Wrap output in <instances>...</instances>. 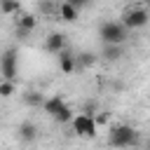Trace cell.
<instances>
[{"label": "cell", "instance_id": "cell-2", "mask_svg": "<svg viewBox=\"0 0 150 150\" xmlns=\"http://www.w3.org/2000/svg\"><path fill=\"white\" fill-rule=\"evenodd\" d=\"M98 38L103 45H124L129 38V28L122 21H103L98 28Z\"/></svg>", "mask_w": 150, "mask_h": 150}, {"label": "cell", "instance_id": "cell-3", "mask_svg": "<svg viewBox=\"0 0 150 150\" xmlns=\"http://www.w3.org/2000/svg\"><path fill=\"white\" fill-rule=\"evenodd\" d=\"M70 127H73L75 136H80V138H94L96 136V120L89 112H77L73 117Z\"/></svg>", "mask_w": 150, "mask_h": 150}, {"label": "cell", "instance_id": "cell-20", "mask_svg": "<svg viewBox=\"0 0 150 150\" xmlns=\"http://www.w3.org/2000/svg\"><path fill=\"white\" fill-rule=\"evenodd\" d=\"M129 2H134V0H129Z\"/></svg>", "mask_w": 150, "mask_h": 150}, {"label": "cell", "instance_id": "cell-12", "mask_svg": "<svg viewBox=\"0 0 150 150\" xmlns=\"http://www.w3.org/2000/svg\"><path fill=\"white\" fill-rule=\"evenodd\" d=\"M105 61H120L122 59V45H103V54Z\"/></svg>", "mask_w": 150, "mask_h": 150}, {"label": "cell", "instance_id": "cell-8", "mask_svg": "<svg viewBox=\"0 0 150 150\" xmlns=\"http://www.w3.org/2000/svg\"><path fill=\"white\" fill-rule=\"evenodd\" d=\"M45 47H47V52H52V54L63 52V49H66V35H63V33H49V35L45 38Z\"/></svg>", "mask_w": 150, "mask_h": 150}, {"label": "cell", "instance_id": "cell-21", "mask_svg": "<svg viewBox=\"0 0 150 150\" xmlns=\"http://www.w3.org/2000/svg\"><path fill=\"white\" fill-rule=\"evenodd\" d=\"M148 2H150V0H148Z\"/></svg>", "mask_w": 150, "mask_h": 150}, {"label": "cell", "instance_id": "cell-9", "mask_svg": "<svg viewBox=\"0 0 150 150\" xmlns=\"http://www.w3.org/2000/svg\"><path fill=\"white\" fill-rule=\"evenodd\" d=\"M16 136H19V141H23V143H33V141H38V127H35L33 122H21V124L16 127Z\"/></svg>", "mask_w": 150, "mask_h": 150}, {"label": "cell", "instance_id": "cell-10", "mask_svg": "<svg viewBox=\"0 0 150 150\" xmlns=\"http://www.w3.org/2000/svg\"><path fill=\"white\" fill-rule=\"evenodd\" d=\"M16 28H19V30H26V33H33V30L38 28V16L30 14V12L16 14Z\"/></svg>", "mask_w": 150, "mask_h": 150}, {"label": "cell", "instance_id": "cell-11", "mask_svg": "<svg viewBox=\"0 0 150 150\" xmlns=\"http://www.w3.org/2000/svg\"><path fill=\"white\" fill-rule=\"evenodd\" d=\"M66 105V101H63V96L61 94H54V96H49V98H45V103H42V110L49 115V117H54L61 108Z\"/></svg>", "mask_w": 150, "mask_h": 150}, {"label": "cell", "instance_id": "cell-6", "mask_svg": "<svg viewBox=\"0 0 150 150\" xmlns=\"http://www.w3.org/2000/svg\"><path fill=\"white\" fill-rule=\"evenodd\" d=\"M56 56H59V68H61L63 75L75 73V68H77V56H75V54H70L68 49H63V52H59Z\"/></svg>", "mask_w": 150, "mask_h": 150}, {"label": "cell", "instance_id": "cell-5", "mask_svg": "<svg viewBox=\"0 0 150 150\" xmlns=\"http://www.w3.org/2000/svg\"><path fill=\"white\" fill-rule=\"evenodd\" d=\"M148 21H150V14H148L145 7H131V9H127V12L122 14V23H124L129 30L143 28V26H148Z\"/></svg>", "mask_w": 150, "mask_h": 150}, {"label": "cell", "instance_id": "cell-16", "mask_svg": "<svg viewBox=\"0 0 150 150\" xmlns=\"http://www.w3.org/2000/svg\"><path fill=\"white\" fill-rule=\"evenodd\" d=\"M14 91H16V84L12 80H0V96L2 98H9Z\"/></svg>", "mask_w": 150, "mask_h": 150}, {"label": "cell", "instance_id": "cell-4", "mask_svg": "<svg viewBox=\"0 0 150 150\" xmlns=\"http://www.w3.org/2000/svg\"><path fill=\"white\" fill-rule=\"evenodd\" d=\"M16 70H19V56H16V49L9 47L2 52L0 56V80H16Z\"/></svg>", "mask_w": 150, "mask_h": 150}, {"label": "cell", "instance_id": "cell-18", "mask_svg": "<svg viewBox=\"0 0 150 150\" xmlns=\"http://www.w3.org/2000/svg\"><path fill=\"white\" fill-rule=\"evenodd\" d=\"M68 2H73V5H75V7H84V5H87V2H89V0H68Z\"/></svg>", "mask_w": 150, "mask_h": 150}, {"label": "cell", "instance_id": "cell-7", "mask_svg": "<svg viewBox=\"0 0 150 150\" xmlns=\"http://www.w3.org/2000/svg\"><path fill=\"white\" fill-rule=\"evenodd\" d=\"M59 19L66 21V23L77 21V19H80V7H75V5L68 2V0H63V2L59 5Z\"/></svg>", "mask_w": 150, "mask_h": 150}, {"label": "cell", "instance_id": "cell-1", "mask_svg": "<svg viewBox=\"0 0 150 150\" xmlns=\"http://www.w3.org/2000/svg\"><path fill=\"white\" fill-rule=\"evenodd\" d=\"M108 143L117 150H127L138 143V131L129 124H112L108 131Z\"/></svg>", "mask_w": 150, "mask_h": 150}, {"label": "cell", "instance_id": "cell-19", "mask_svg": "<svg viewBox=\"0 0 150 150\" xmlns=\"http://www.w3.org/2000/svg\"><path fill=\"white\" fill-rule=\"evenodd\" d=\"M145 150H150V141H148V143H145Z\"/></svg>", "mask_w": 150, "mask_h": 150}, {"label": "cell", "instance_id": "cell-17", "mask_svg": "<svg viewBox=\"0 0 150 150\" xmlns=\"http://www.w3.org/2000/svg\"><path fill=\"white\" fill-rule=\"evenodd\" d=\"M91 66V63H96V56L91 54V52H82L80 56H77V66Z\"/></svg>", "mask_w": 150, "mask_h": 150}, {"label": "cell", "instance_id": "cell-15", "mask_svg": "<svg viewBox=\"0 0 150 150\" xmlns=\"http://www.w3.org/2000/svg\"><path fill=\"white\" fill-rule=\"evenodd\" d=\"M23 101H26L28 105L38 108V105H42V103H45V96H42L40 91H28V94H23Z\"/></svg>", "mask_w": 150, "mask_h": 150}, {"label": "cell", "instance_id": "cell-13", "mask_svg": "<svg viewBox=\"0 0 150 150\" xmlns=\"http://www.w3.org/2000/svg\"><path fill=\"white\" fill-rule=\"evenodd\" d=\"M73 117H75V112H73V108H70L68 103H66V105L54 115V120H56L59 124H70V122H73Z\"/></svg>", "mask_w": 150, "mask_h": 150}, {"label": "cell", "instance_id": "cell-14", "mask_svg": "<svg viewBox=\"0 0 150 150\" xmlns=\"http://www.w3.org/2000/svg\"><path fill=\"white\" fill-rule=\"evenodd\" d=\"M0 12L2 14H21L19 0H0Z\"/></svg>", "mask_w": 150, "mask_h": 150}]
</instances>
